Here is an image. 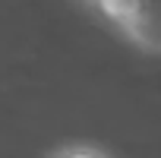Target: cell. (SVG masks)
Masks as SVG:
<instances>
[{"label": "cell", "instance_id": "2", "mask_svg": "<svg viewBox=\"0 0 161 158\" xmlns=\"http://www.w3.org/2000/svg\"><path fill=\"white\" fill-rule=\"evenodd\" d=\"M57 155H104L101 149H60Z\"/></svg>", "mask_w": 161, "mask_h": 158}, {"label": "cell", "instance_id": "1", "mask_svg": "<svg viewBox=\"0 0 161 158\" xmlns=\"http://www.w3.org/2000/svg\"><path fill=\"white\" fill-rule=\"evenodd\" d=\"M136 48L161 54V0H89Z\"/></svg>", "mask_w": 161, "mask_h": 158}]
</instances>
